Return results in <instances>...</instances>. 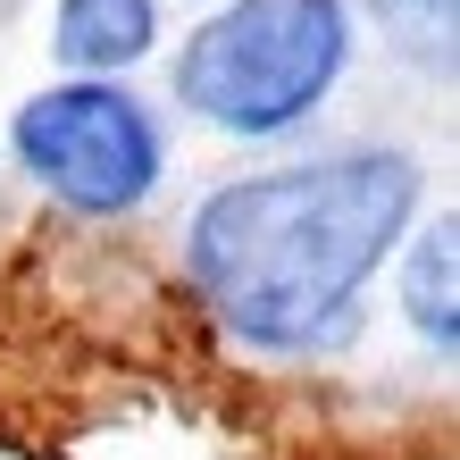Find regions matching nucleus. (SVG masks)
Wrapping results in <instances>:
<instances>
[{
  "label": "nucleus",
  "mask_w": 460,
  "mask_h": 460,
  "mask_svg": "<svg viewBox=\"0 0 460 460\" xmlns=\"http://www.w3.org/2000/svg\"><path fill=\"white\" fill-rule=\"evenodd\" d=\"M343 50V0H234L184 42L176 101L226 134H277L327 101Z\"/></svg>",
  "instance_id": "obj_2"
},
{
  "label": "nucleus",
  "mask_w": 460,
  "mask_h": 460,
  "mask_svg": "<svg viewBox=\"0 0 460 460\" xmlns=\"http://www.w3.org/2000/svg\"><path fill=\"white\" fill-rule=\"evenodd\" d=\"M17 159L34 168L67 209H134L159 176V134L143 118V101H126L118 84H59L17 110Z\"/></svg>",
  "instance_id": "obj_3"
},
{
  "label": "nucleus",
  "mask_w": 460,
  "mask_h": 460,
  "mask_svg": "<svg viewBox=\"0 0 460 460\" xmlns=\"http://www.w3.org/2000/svg\"><path fill=\"white\" fill-rule=\"evenodd\" d=\"M9 9H17V0H0V17H9Z\"/></svg>",
  "instance_id": "obj_7"
},
{
  "label": "nucleus",
  "mask_w": 460,
  "mask_h": 460,
  "mask_svg": "<svg viewBox=\"0 0 460 460\" xmlns=\"http://www.w3.org/2000/svg\"><path fill=\"white\" fill-rule=\"evenodd\" d=\"M419 201L402 151H343L310 168L243 176L193 218V277L252 343H318L394 252Z\"/></svg>",
  "instance_id": "obj_1"
},
{
  "label": "nucleus",
  "mask_w": 460,
  "mask_h": 460,
  "mask_svg": "<svg viewBox=\"0 0 460 460\" xmlns=\"http://www.w3.org/2000/svg\"><path fill=\"white\" fill-rule=\"evenodd\" d=\"M394 17H411V25H427V34H452V0H385Z\"/></svg>",
  "instance_id": "obj_6"
},
{
  "label": "nucleus",
  "mask_w": 460,
  "mask_h": 460,
  "mask_svg": "<svg viewBox=\"0 0 460 460\" xmlns=\"http://www.w3.org/2000/svg\"><path fill=\"white\" fill-rule=\"evenodd\" d=\"M411 318H419V335L427 343H444L452 351V218L419 243V260H411Z\"/></svg>",
  "instance_id": "obj_5"
},
{
  "label": "nucleus",
  "mask_w": 460,
  "mask_h": 460,
  "mask_svg": "<svg viewBox=\"0 0 460 460\" xmlns=\"http://www.w3.org/2000/svg\"><path fill=\"white\" fill-rule=\"evenodd\" d=\"M151 34H159L151 0H59V25H50L67 67H134Z\"/></svg>",
  "instance_id": "obj_4"
}]
</instances>
